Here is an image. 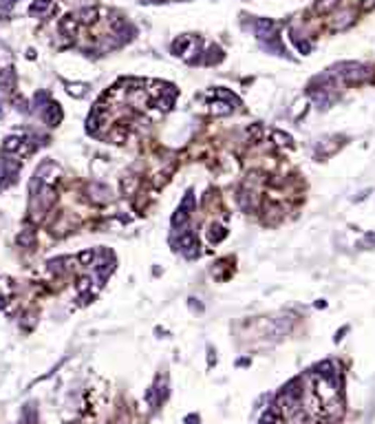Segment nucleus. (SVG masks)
I'll return each mask as SVG.
<instances>
[{
  "mask_svg": "<svg viewBox=\"0 0 375 424\" xmlns=\"http://www.w3.org/2000/svg\"><path fill=\"white\" fill-rule=\"evenodd\" d=\"M272 137L276 139V144H292V137H289V135H283V133H278V131H274Z\"/></svg>",
  "mask_w": 375,
  "mask_h": 424,
  "instance_id": "7ed1b4c3",
  "label": "nucleus"
},
{
  "mask_svg": "<svg viewBox=\"0 0 375 424\" xmlns=\"http://www.w3.org/2000/svg\"><path fill=\"white\" fill-rule=\"evenodd\" d=\"M274 25L270 20H259L256 22V31H259V36H267V31H272Z\"/></svg>",
  "mask_w": 375,
  "mask_h": 424,
  "instance_id": "f03ea898",
  "label": "nucleus"
},
{
  "mask_svg": "<svg viewBox=\"0 0 375 424\" xmlns=\"http://www.w3.org/2000/svg\"><path fill=\"white\" fill-rule=\"evenodd\" d=\"M335 5H338V0H318V3H316V9L320 11V14H324V11H331Z\"/></svg>",
  "mask_w": 375,
  "mask_h": 424,
  "instance_id": "f257e3e1",
  "label": "nucleus"
}]
</instances>
